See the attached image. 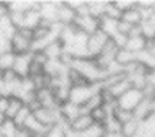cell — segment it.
<instances>
[{
	"instance_id": "obj_9",
	"label": "cell",
	"mask_w": 155,
	"mask_h": 137,
	"mask_svg": "<svg viewBox=\"0 0 155 137\" xmlns=\"http://www.w3.org/2000/svg\"><path fill=\"white\" fill-rule=\"evenodd\" d=\"M36 99L41 107L46 109H60V104L57 101L54 91L50 87H43V89L36 91Z\"/></svg>"
},
{
	"instance_id": "obj_24",
	"label": "cell",
	"mask_w": 155,
	"mask_h": 137,
	"mask_svg": "<svg viewBox=\"0 0 155 137\" xmlns=\"http://www.w3.org/2000/svg\"><path fill=\"white\" fill-rule=\"evenodd\" d=\"M9 97H10V101H9V109H7V113H6V118L13 120L14 116L23 109L24 101L21 99H19V97H16V96H9Z\"/></svg>"
},
{
	"instance_id": "obj_48",
	"label": "cell",
	"mask_w": 155,
	"mask_h": 137,
	"mask_svg": "<svg viewBox=\"0 0 155 137\" xmlns=\"http://www.w3.org/2000/svg\"><path fill=\"white\" fill-rule=\"evenodd\" d=\"M0 96H2V94H0Z\"/></svg>"
},
{
	"instance_id": "obj_44",
	"label": "cell",
	"mask_w": 155,
	"mask_h": 137,
	"mask_svg": "<svg viewBox=\"0 0 155 137\" xmlns=\"http://www.w3.org/2000/svg\"><path fill=\"white\" fill-rule=\"evenodd\" d=\"M148 83H151V84L155 86V69L148 73Z\"/></svg>"
},
{
	"instance_id": "obj_7",
	"label": "cell",
	"mask_w": 155,
	"mask_h": 137,
	"mask_svg": "<svg viewBox=\"0 0 155 137\" xmlns=\"http://www.w3.org/2000/svg\"><path fill=\"white\" fill-rule=\"evenodd\" d=\"M31 63H33V53L19 54V56H16V60H14L13 71L19 76L20 79H26V77L30 76Z\"/></svg>"
},
{
	"instance_id": "obj_15",
	"label": "cell",
	"mask_w": 155,
	"mask_h": 137,
	"mask_svg": "<svg viewBox=\"0 0 155 137\" xmlns=\"http://www.w3.org/2000/svg\"><path fill=\"white\" fill-rule=\"evenodd\" d=\"M147 46H148V40L144 36H130L125 43V49L135 54L147 50Z\"/></svg>"
},
{
	"instance_id": "obj_43",
	"label": "cell",
	"mask_w": 155,
	"mask_h": 137,
	"mask_svg": "<svg viewBox=\"0 0 155 137\" xmlns=\"http://www.w3.org/2000/svg\"><path fill=\"white\" fill-rule=\"evenodd\" d=\"M66 137H81V133L75 132V130H73V128H67V133H66Z\"/></svg>"
},
{
	"instance_id": "obj_21",
	"label": "cell",
	"mask_w": 155,
	"mask_h": 137,
	"mask_svg": "<svg viewBox=\"0 0 155 137\" xmlns=\"http://www.w3.org/2000/svg\"><path fill=\"white\" fill-rule=\"evenodd\" d=\"M38 2H7L9 13H26L28 10L34 9Z\"/></svg>"
},
{
	"instance_id": "obj_11",
	"label": "cell",
	"mask_w": 155,
	"mask_h": 137,
	"mask_svg": "<svg viewBox=\"0 0 155 137\" xmlns=\"http://www.w3.org/2000/svg\"><path fill=\"white\" fill-rule=\"evenodd\" d=\"M75 19H77L75 10H73L70 6H67L66 2H60L58 14H57V23H60L61 26H71V24H74Z\"/></svg>"
},
{
	"instance_id": "obj_18",
	"label": "cell",
	"mask_w": 155,
	"mask_h": 137,
	"mask_svg": "<svg viewBox=\"0 0 155 137\" xmlns=\"http://www.w3.org/2000/svg\"><path fill=\"white\" fill-rule=\"evenodd\" d=\"M43 53L46 54L48 60H60L63 53H64V44L61 43V40H56L51 44H48L47 47L43 50Z\"/></svg>"
},
{
	"instance_id": "obj_33",
	"label": "cell",
	"mask_w": 155,
	"mask_h": 137,
	"mask_svg": "<svg viewBox=\"0 0 155 137\" xmlns=\"http://www.w3.org/2000/svg\"><path fill=\"white\" fill-rule=\"evenodd\" d=\"M104 132L105 133H118L121 132V123L118 122L114 116H110V117L105 120V123L103 124Z\"/></svg>"
},
{
	"instance_id": "obj_31",
	"label": "cell",
	"mask_w": 155,
	"mask_h": 137,
	"mask_svg": "<svg viewBox=\"0 0 155 137\" xmlns=\"http://www.w3.org/2000/svg\"><path fill=\"white\" fill-rule=\"evenodd\" d=\"M31 113H33V111H31V109L28 107L27 104H24L23 109H21L19 113L14 116V118L12 120V122L14 123V126H16V127H23L24 123H26V120H27L28 116H30Z\"/></svg>"
},
{
	"instance_id": "obj_20",
	"label": "cell",
	"mask_w": 155,
	"mask_h": 137,
	"mask_svg": "<svg viewBox=\"0 0 155 137\" xmlns=\"http://www.w3.org/2000/svg\"><path fill=\"white\" fill-rule=\"evenodd\" d=\"M100 30L107 34L110 39H113L118 33V20L110 19V17L100 19Z\"/></svg>"
},
{
	"instance_id": "obj_30",
	"label": "cell",
	"mask_w": 155,
	"mask_h": 137,
	"mask_svg": "<svg viewBox=\"0 0 155 137\" xmlns=\"http://www.w3.org/2000/svg\"><path fill=\"white\" fill-rule=\"evenodd\" d=\"M16 54L13 52H7L5 54H0V71L13 70Z\"/></svg>"
},
{
	"instance_id": "obj_45",
	"label": "cell",
	"mask_w": 155,
	"mask_h": 137,
	"mask_svg": "<svg viewBox=\"0 0 155 137\" xmlns=\"http://www.w3.org/2000/svg\"><path fill=\"white\" fill-rule=\"evenodd\" d=\"M104 137H125L121 132L118 133H104Z\"/></svg>"
},
{
	"instance_id": "obj_6",
	"label": "cell",
	"mask_w": 155,
	"mask_h": 137,
	"mask_svg": "<svg viewBox=\"0 0 155 137\" xmlns=\"http://www.w3.org/2000/svg\"><path fill=\"white\" fill-rule=\"evenodd\" d=\"M34 117L44 126V127H50L56 123H61L63 118L60 114V109H46V107H38L33 111ZM64 123V122H63ZM67 124V123H66Z\"/></svg>"
},
{
	"instance_id": "obj_5",
	"label": "cell",
	"mask_w": 155,
	"mask_h": 137,
	"mask_svg": "<svg viewBox=\"0 0 155 137\" xmlns=\"http://www.w3.org/2000/svg\"><path fill=\"white\" fill-rule=\"evenodd\" d=\"M108 42H110V37L105 33H103L100 29L95 33L90 34L88 43H87V52H88L90 59H95L98 56L100 53L104 50V47L107 46Z\"/></svg>"
},
{
	"instance_id": "obj_47",
	"label": "cell",
	"mask_w": 155,
	"mask_h": 137,
	"mask_svg": "<svg viewBox=\"0 0 155 137\" xmlns=\"http://www.w3.org/2000/svg\"><path fill=\"white\" fill-rule=\"evenodd\" d=\"M0 137H7V136H6V134H5V133L2 132V128H0Z\"/></svg>"
},
{
	"instance_id": "obj_13",
	"label": "cell",
	"mask_w": 155,
	"mask_h": 137,
	"mask_svg": "<svg viewBox=\"0 0 155 137\" xmlns=\"http://www.w3.org/2000/svg\"><path fill=\"white\" fill-rule=\"evenodd\" d=\"M41 23V14L38 12V3L34 9L28 10L23 14V22H21V27L20 29H28V30H34V29L40 26Z\"/></svg>"
},
{
	"instance_id": "obj_22",
	"label": "cell",
	"mask_w": 155,
	"mask_h": 137,
	"mask_svg": "<svg viewBox=\"0 0 155 137\" xmlns=\"http://www.w3.org/2000/svg\"><path fill=\"white\" fill-rule=\"evenodd\" d=\"M24 128H27L28 132L31 133V137L33 136H37V134H44V132H46V128L40 122H38L37 118L34 117V114L31 113L30 116H28V118L26 120V123H24L23 126Z\"/></svg>"
},
{
	"instance_id": "obj_27",
	"label": "cell",
	"mask_w": 155,
	"mask_h": 137,
	"mask_svg": "<svg viewBox=\"0 0 155 137\" xmlns=\"http://www.w3.org/2000/svg\"><path fill=\"white\" fill-rule=\"evenodd\" d=\"M140 123L141 122H138L137 118H132L121 126V133L125 137H135L140 132Z\"/></svg>"
},
{
	"instance_id": "obj_25",
	"label": "cell",
	"mask_w": 155,
	"mask_h": 137,
	"mask_svg": "<svg viewBox=\"0 0 155 137\" xmlns=\"http://www.w3.org/2000/svg\"><path fill=\"white\" fill-rule=\"evenodd\" d=\"M67 128H68V124L63 123V122L61 123H56L46 128L44 137H66Z\"/></svg>"
},
{
	"instance_id": "obj_46",
	"label": "cell",
	"mask_w": 155,
	"mask_h": 137,
	"mask_svg": "<svg viewBox=\"0 0 155 137\" xmlns=\"http://www.w3.org/2000/svg\"><path fill=\"white\" fill-rule=\"evenodd\" d=\"M5 122H6V117L3 116V114H0V127L3 126V123H5Z\"/></svg>"
},
{
	"instance_id": "obj_41",
	"label": "cell",
	"mask_w": 155,
	"mask_h": 137,
	"mask_svg": "<svg viewBox=\"0 0 155 137\" xmlns=\"http://www.w3.org/2000/svg\"><path fill=\"white\" fill-rule=\"evenodd\" d=\"M13 137H31V133L24 127H16V132H14Z\"/></svg>"
},
{
	"instance_id": "obj_23",
	"label": "cell",
	"mask_w": 155,
	"mask_h": 137,
	"mask_svg": "<svg viewBox=\"0 0 155 137\" xmlns=\"http://www.w3.org/2000/svg\"><path fill=\"white\" fill-rule=\"evenodd\" d=\"M120 20H124V22H127L131 26H138V24L142 23V16L140 13V10H138V7L135 6V7H132V9L127 10V12H122Z\"/></svg>"
},
{
	"instance_id": "obj_4",
	"label": "cell",
	"mask_w": 155,
	"mask_h": 137,
	"mask_svg": "<svg viewBox=\"0 0 155 137\" xmlns=\"http://www.w3.org/2000/svg\"><path fill=\"white\" fill-rule=\"evenodd\" d=\"M142 100H144V93L141 90H137L131 87L127 93H124L117 100V107L122 110H128V111H134L137 109V106L141 103Z\"/></svg>"
},
{
	"instance_id": "obj_1",
	"label": "cell",
	"mask_w": 155,
	"mask_h": 137,
	"mask_svg": "<svg viewBox=\"0 0 155 137\" xmlns=\"http://www.w3.org/2000/svg\"><path fill=\"white\" fill-rule=\"evenodd\" d=\"M70 67L91 84H94V83L101 84V81L105 77V70H103L95 63L94 59H74Z\"/></svg>"
},
{
	"instance_id": "obj_28",
	"label": "cell",
	"mask_w": 155,
	"mask_h": 137,
	"mask_svg": "<svg viewBox=\"0 0 155 137\" xmlns=\"http://www.w3.org/2000/svg\"><path fill=\"white\" fill-rule=\"evenodd\" d=\"M140 26H141V34L147 40H151L155 37V17L142 20V23Z\"/></svg>"
},
{
	"instance_id": "obj_14",
	"label": "cell",
	"mask_w": 155,
	"mask_h": 137,
	"mask_svg": "<svg viewBox=\"0 0 155 137\" xmlns=\"http://www.w3.org/2000/svg\"><path fill=\"white\" fill-rule=\"evenodd\" d=\"M93 124H94V120L91 117V114L87 113V114H80L77 118H74V120L68 124V127L75 130V132H78V133H83V132H85V130H88Z\"/></svg>"
},
{
	"instance_id": "obj_16",
	"label": "cell",
	"mask_w": 155,
	"mask_h": 137,
	"mask_svg": "<svg viewBox=\"0 0 155 137\" xmlns=\"http://www.w3.org/2000/svg\"><path fill=\"white\" fill-rule=\"evenodd\" d=\"M134 113V117L138 120V122H142V120H145L150 114L154 113V106H152V100L151 99H147L144 97L141 103L137 106V109L132 111Z\"/></svg>"
},
{
	"instance_id": "obj_35",
	"label": "cell",
	"mask_w": 155,
	"mask_h": 137,
	"mask_svg": "<svg viewBox=\"0 0 155 137\" xmlns=\"http://www.w3.org/2000/svg\"><path fill=\"white\" fill-rule=\"evenodd\" d=\"M104 127L101 124L94 123L88 130L81 133V137H104Z\"/></svg>"
},
{
	"instance_id": "obj_19",
	"label": "cell",
	"mask_w": 155,
	"mask_h": 137,
	"mask_svg": "<svg viewBox=\"0 0 155 137\" xmlns=\"http://www.w3.org/2000/svg\"><path fill=\"white\" fill-rule=\"evenodd\" d=\"M115 62L120 64L121 67H128L130 64H132V63L137 62V54L135 53L130 52L128 49L122 47V49H118L117 54H115Z\"/></svg>"
},
{
	"instance_id": "obj_37",
	"label": "cell",
	"mask_w": 155,
	"mask_h": 137,
	"mask_svg": "<svg viewBox=\"0 0 155 137\" xmlns=\"http://www.w3.org/2000/svg\"><path fill=\"white\" fill-rule=\"evenodd\" d=\"M7 52H12L10 47V37H7L6 34L0 32V54H5Z\"/></svg>"
},
{
	"instance_id": "obj_32",
	"label": "cell",
	"mask_w": 155,
	"mask_h": 137,
	"mask_svg": "<svg viewBox=\"0 0 155 137\" xmlns=\"http://www.w3.org/2000/svg\"><path fill=\"white\" fill-rule=\"evenodd\" d=\"M90 114H91V117H93V120H94V123L101 124V126H103V124L105 123V120L111 116L105 106H101V107H98V109L93 110Z\"/></svg>"
},
{
	"instance_id": "obj_34",
	"label": "cell",
	"mask_w": 155,
	"mask_h": 137,
	"mask_svg": "<svg viewBox=\"0 0 155 137\" xmlns=\"http://www.w3.org/2000/svg\"><path fill=\"white\" fill-rule=\"evenodd\" d=\"M121 10L118 9L114 2H107V6H105V14L104 17H110V19H115L120 20L121 19Z\"/></svg>"
},
{
	"instance_id": "obj_3",
	"label": "cell",
	"mask_w": 155,
	"mask_h": 137,
	"mask_svg": "<svg viewBox=\"0 0 155 137\" xmlns=\"http://www.w3.org/2000/svg\"><path fill=\"white\" fill-rule=\"evenodd\" d=\"M101 90V84L94 83V84H83V86H73L70 89V97L68 101L77 104V106H84L88 99L94 93H98Z\"/></svg>"
},
{
	"instance_id": "obj_2",
	"label": "cell",
	"mask_w": 155,
	"mask_h": 137,
	"mask_svg": "<svg viewBox=\"0 0 155 137\" xmlns=\"http://www.w3.org/2000/svg\"><path fill=\"white\" fill-rule=\"evenodd\" d=\"M31 43H33V30L17 29L16 34L10 39V47L16 56H19L31 53Z\"/></svg>"
},
{
	"instance_id": "obj_42",
	"label": "cell",
	"mask_w": 155,
	"mask_h": 137,
	"mask_svg": "<svg viewBox=\"0 0 155 137\" xmlns=\"http://www.w3.org/2000/svg\"><path fill=\"white\" fill-rule=\"evenodd\" d=\"M147 50L148 52H151L152 54L155 56V37L151 39V40H148V46H147Z\"/></svg>"
},
{
	"instance_id": "obj_8",
	"label": "cell",
	"mask_w": 155,
	"mask_h": 137,
	"mask_svg": "<svg viewBox=\"0 0 155 137\" xmlns=\"http://www.w3.org/2000/svg\"><path fill=\"white\" fill-rule=\"evenodd\" d=\"M60 2H38V12L41 14V20L47 23H57Z\"/></svg>"
},
{
	"instance_id": "obj_29",
	"label": "cell",
	"mask_w": 155,
	"mask_h": 137,
	"mask_svg": "<svg viewBox=\"0 0 155 137\" xmlns=\"http://www.w3.org/2000/svg\"><path fill=\"white\" fill-rule=\"evenodd\" d=\"M105 6H107V2H88L90 14L98 20L103 19L105 14Z\"/></svg>"
},
{
	"instance_id": "obj_12",
	"label": "cell",
	"mask_w": 155,
	"mask_h": 137,
	"mask_svg": "<svg viewBox=\"0 0 155 137\" xmlns=\"http://www.w3.org/2000/svg\"><path fill=\"white\" fill-rule=\"evenodd\" d=\"M60 114H61L63 122L67 123V124H70L74 118H77L80 114H84V113H83L81 106H77V104L71 103V101H67V103H64V104H61L60 106Z\"/></svg>"
},
{
	"instance_id": "obj_10",
	"label": "cell",
	"mask_w": 155,
	"mask_h": 137,
	"mask_svg": "<svg viewBox=\"0 0 155 137\" xmlns=\"http://www.w3.org/2000/svg\"><path fill=\"white\" fill-rule=\"evenodd\" d=\"M74 26L78 30L84 32L85 34H93L100 29V20L93 17L91 14L88 16H77V19L74 22Z\"/></svg>"
},
{
	"instance_id": "obj_17",
	"label": "cell",
	"mask_w": 155,
	"mask_h": 137,
	"mask_svg": "<svg viewBox=\"0 0 155 137\" xmlns=\"http://www.w3.org/2000/svg\"><path fill=\"white\" fill-rule=\"evenodd\" d=\"M131 89V84H130V81H128V79L125 77V79H122V80L117 81V83H114L113 86H110L108 89H105L111 94V97L115 100H118L120 97H121L124 93H127L128 90Z\"/></svg>"
},
{
	"instance_id": "obj_39",
	"label": "cell",
	"mask_w": 155,
	"mask_h": 137,
	"mask_svg": "<svg viewBox=\"0 0 155 137\" xmlns=\"http://www.w3.org/2000/svg\"><path fill=\"white\" fill-rule=\"evenodd\" d=\"M114 3H115V6H117L118 9L121 10V13L137 6V2H131V0H118V2H114Z\"/></svg>"
},
{
	"instance_id": "obj_26",
	"label": "cell",
	"mask_w": 155,
	"mask_h": 137,
	"mask_svg": "<svg viewBox=\"0 0 155 137\" xmlns=\"http://www.w3.org/2000/svg\"><path fill=\"white\" fill-rule=\"evenodd\" d=\"M137 62L142 64V66L148 69V70H154L155 69V56L148 50H144V52L138 53L137 54Z\"/></svg>"
},
{
	"instance_id": "obj_38",
	"label": "cell",
	"mask_w": 155,
	"mask_h": 137,
	"mask_svg": "<svg viewBox=\"0 0 155 137\" xmlns=\"http://www.w3.org/2000/svg\"><path fill=\"white\" fill-rule=\"evenodd\" d=\"M132 27L131 24H128L127 22H124V20H118V33L120 34H124V36H127L130 37V34L132 32Z\"/></svg>"
},
{
	"instance_id": "obj_36",
	"label": "cell",
	"mask_w": 155,
	"mask_h": 137,
	"mask_svg": "<svg viewBox=\"0 0 155 137\" xmlns=\"http://www.w3.org/2000/svg\"><path fill=\"white\" fill-rule=\"evenodd\" d=\"M114 117L117 118L118 122L121 123V126L124 123H127V122H130V120H132V118H135L134 117V113L132 111H128V110H122V109H115V111H114L113 114Z\"/></svg>"
},
{
	"instance_id": "obj_40",
	"label": "cell",
	"mask_w": 155,
	"mask_h": 137,
	"mask_svg": "<svg viewBox=\"0 0 155 137\" xmlns=\"http://www.w3.org/2000/svg\"><path fill=\"white\" fill-rule=\"evenodd\" d=\"M9 101H10L9 96H0V114H3L5 117L6 113H7V109H9Z\"/></svg>"
}]
</instances>
